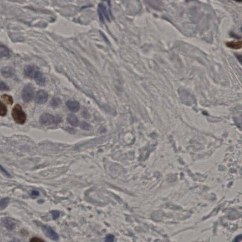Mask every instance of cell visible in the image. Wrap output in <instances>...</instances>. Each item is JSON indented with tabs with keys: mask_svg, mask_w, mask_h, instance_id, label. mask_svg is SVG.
Returning a JSON list of instances; mask_svg holds the SVG:
<instances>
[{
	"mask_svg": "<svg viewBox=\"0 0 242 242\" xmlns=\"http://www.w3.org/2000/svg\"><path fill=\"white\" fill-rule=\"evenodd\" d=\"M12 117L15 122L19 124H23L26 121V114L22 109L21 106L19 104H16L12 109Z\"/></svg>",
	"mask_w": 242,
	"mask_h": 242,
	"instance_id": "cell-1",
	"label": "cell"
},
{
	"mask_svg": "<svg viewBox=\"0 0 242 242\" xmlns=\"http://www.w3.org/2000/svg\"><path fill=\"white\" fill-rule=\"evenodd\" d=\"M98 11L101 22L104 23L105 20L110 21V16H112L110 9L108 10L107 7L104 4L100 3L98 6Z\"/></svg>",
	"mask_w": 242,
	"mask_h": 242,
	"instance_id": "cell-2",
	"label": "cell"
},
{
	"mask_svg": "<svg viewBox=\"0 0 242 242\" xmlns=\"http://www.w3.org/2000/svg\"><path fill=\"white\" fill-rule=\"evenodd\" d=\"M34 94V88L31 84L26 85L22 92V98L25 102L30 101L33 98Z\"/></svg>",
	"mask_w": 242,
	"mask_h": 242,
	"instance_id": "cell-3",
	"label": "cell"
},
{
	"mask_svg": "<svg viewBox=\"0 0 242 242\" xmlns=\"http://www.w3.org/2000/svg\"><path fill=\"white\" fill-rule=\"evenodd\" d=\"M40 69L34 65H28L24 69V74L27 77L31 79H37L41 73Z\"/></svg>",
	"mask_w": 242,
	"mask_h": 242,
	"instance_id": "cell-4",
	"label": "cell"
},
{
	"mask_svg": "<svg viewBox=\"0 0 242 242\" xmlns=\"http://www.w3.org/2000/svg\"><path fill=\"white\" fill-rule=\"evenodd\" d=\"M56 119L55 117L48 113H44L40 117V123L43 125H50L55 123Z\"/></svg>",
	"mask_w": 242,
	"mask_h": 242,
	"instance_id": "cell-5",
	"label": "cell"
},
{
	"mask_svg": "<svg viewBox=\"0 0 242 242\" xmlns=\"http://www.w3.org/2000/svg\"><path fill=\"white\" fill-rule=\"evenodd\" d=\"M42 230L44 233L48 238L54 241H57L59 240V237L58 234L51 227L48 226H42Z\"/></svg>",
	"mask_w": 242,
	"mask_h": 242,
	"instance_id": "cell-6",
	"label": "cell"
},
{
	"mask_svg": "<svg viewBox=\"0 0 242 242\" xmlns=\"http://www.w3.org/2000/svg\"><path fill=\"white\" fill-rule=\"evenodd\" d=\"M48 96L47 92L43 90H40L35 95V102L39 104H44L47 101Z\"/></svg>",
	"mask_w": 242,
	"mask_h": 242,
	"instance_id": "cell-7",
	"label": "cell"
},
{
	"mask_svg": "<svg viewBox=\"0 0 242 242\" xmlns=\"http://www.w3.org/2000/svg\"><path fill=\"white\" fill-rule=\"evenodd\" d=\"M66 105L68 109L72 112H76L80 109V104L76 101H68Z\"/></svg>",
	"mask_w": 242,
	"mask_h": 242,
	"instance_id": "cell-8",
	"label": "cell"
},
{
	"mask_svg": "<svg viewBox=\"0 0 242 242\" xmlns=\"http://www.w3.org/2000/svg\"><path fill=\"white\" fill-rule=\"evenodd\" d=\"M2 223H3L4 226L9 230H12L16 227V223L13 219H10V218H5L4 220H3Z\"/></svg>",
	"mask_w": 242,
	"mask_h": 242,
	"instance_id": "cell-9",
	"label": "cell"
},
{
	"mask_svg": "<svg viewBox=\"0 0 242 242\" xmlns=\"http://www.w3.org/2000/svg\"><path fill=\"white\" fill-rule=\"evenodd\" d=\"M2 74L3 77L8 78L12 77L14 74V71L11 67H6L2 70Z\"/></svg>",
	"mask_w": 242,
	"mask_h": 242,
	"instance_id": "cell-10",
	"label": "cell"
},
{
	"mask_svg": "<svg viewBox=\"0 0 242 242\" xmlns=\"http://www.w3.org/2000/svg\"><path fill=\"white\" fill-rule=\"evenodd\" d=\"M226 45L234 49H239L242 48V43L241 41L227 42L226 43Z\"/></svg>",
	"mask_w": 242,
	"mask_h": 242,
	"instance_id": "cell-11",
	"label": "cell"
},
{
	"mask_svg": "<svg viewBox=\"0 0 242 242\" xmlns=\"http://www.w3.org/2000/svg\"><path fill=\"white\" fill-rule=\"evenodd\" d=\"M10 52L8 48L4 45H0V59L6 57H10Z\"/></svg>",
	"mask_w": 242,
	"mask_h": 242,
	"instance_id": "cell-12",
	"label": "cell"
},
{
	"mask_svg": "<svg viewBox=\"0 0 242 242\" xmlns=\"http://www.w3.org/2000/svg\"><path fill=\"white\" fill-rule=\"evenodd\" d=\"M67 120L72 126H77L79 125V121L78 118L74 114H69L67 117Z\"/></svg>",
	"mask_w": 242,
	"mask_h": 242,
	"instance_id": "cell-13",
	"label": "cell"
},
{
	"mask_svg": "<svg viewBox=\"0 0 242 242\" xmlns=\"http://www.w3.org/2000/svg\"><path fill=\"white\" fill-rule=\"evenodd\" d=\"M10 202L9 198H5L0 200V211L4 210L8 206Z\"/></svg>",
	"mask_w": 242,
	"mask_h": 242,
	"instance_id": "cell-14",
	"label": "cell"
},
{
	"mask_svg": "<svg viewBox=\"0 0 242 242\" xmlns=\"http://www.w3.org/2000/svg\"><path fill=\"white\" fill-rule=\"evenodd\" d=\"M61 100H60L59 98H56V97L53 98L50 102L51 105L53 108H56V107H58L61 104Z\"/></svg>",
	"mask_w": 242,
	"mask_h": 242,
	"instance_id": "cell-15",
	"label": "cell"
},
{
	"mask_svg": "<svg viewBox=\"0 0 242 242\" xmlns=\"http://www.w3.org/2000/svg\"><path fill=\"white\" fill-rule=\"evenodd\" d=\"M2 99L7 104L9 105H12L13 104V99L12 96L4 94L2 95Z\"/></svg>",
	"mask_w": 242,
	"mask_h": 242,
	"instance_id": "cell-16",
	"label": "cell"
},
{
	"mask_svg": "<svg viewBox=\"0 0 242 242\" xmlns=\"http://www.w3.org/2000/svg\"><path fill=\"white\" fill-rule=\"evenodd\" d=\"M7 107L3 103L0 101V115L4 116L7 114Z\"/></svg>",
	"mask_w": 242,
	"mask_h": 242,
	"instance_id": "cell-17",
	"label": "cell"
},
{
	"mask_svg": "<svg viewBox=\"0 0 242 242\" xmlns=\"http://www.w3.org/2000/svg\"><path fill=\"white\" fill-rule=\"evenodd\" d=\"M9 87L8 85L3 81H0V91H9Z\"/></svg>",
	"mask_w": 242,
	"mask_h": 242,
	"instance_id": "cell-18",
	"label": "cell"
},
{
	"mask_svg": "<svg viewBox=\"0 0 242 242\" xmlns=\"http://www.w3.org/2000/svg\"><path fill=\"white\" fill-rule=\"evenodd\" d=\"M51 213L52 215L53 218L54 220L58 219V217H59V215H60V213H59V212L58 211H52V212H51Z\"/></svg>",
	"mask_w": 242,
	"mask_h": 242,
	"instance_id": "cell-19",
	"label": "cell"
},
{
	"mask_svg": "<svg viewBox=\"0 0 242 242\" xmlns=\"http://www.w3.org/2000/svg\"><path fill=\"white\" fill-rule=\"evenodd\" d=\"M81 128L84 129V130H89L91 128V126L87 123L83 122L81 124Z\"/></svg>",
	"mask_w": 242,
	"mask_h": 242,
	"instance_id": "cell-20",
	"label": "cell"
},
{
	"mask_svg": "<svg viewBox=\"0 0 242 242\" xmlns=\"http://www.w3.org/2000/svg\"><path fill=\"white\" fill-rule=\"evenodd\" d=\"M114 237L112 235H108L105 237V241L108 242H113L114 241Z\"/></svg>",
	"mask_w": 242,
	"mask_h": 242,
	"instance_id": "cell-21",
	"label": "cell"
},
{
	"mask_svg": "<svg viewBox=\"0 0 242 242\" xmlns=\"http://www.w3.org/2000/svg\"><path fill=\"white\" fill-rule=\"evenodd\" d=\"M0 169H1V170L3 173L5 174L7 176H8V177H11L10 174H9V173H8V172H7V171H6V170L1 165H0Z\"/></svg>",
	"mask_w": 242,
	"mask_h": 242,
	"instance_id": "cell-22",
	"label": "cell"
},
{
	"mask_svg": "<svg viewBox=\"0 0 242 242\" xmlns=\"http://www.w3.org/2000/svg\"><path fill=\"white\" fill-rule=\"evenodd\" d=\"M39 194H40V193H39V192H38V191H33L32 192L31 195L32 197H37V196H39Z\"/></svg>",
	"mask_w": 242,
	"mask_h": 242,
	"instance_id": "cell-23",
	"label": "cell"
},
{
	"mask_svg": "<svg viewBox=\"0 0 242 242\" xmlns=\"http://www.w3.org/2000/svg\"><path fill=\"white\" fill-rule=\"evenodd\" d=\"M82 116L83 117H84V118H86V119H87V118H89V116H90V114H89L88 113V112L85 111V110L83 111Z\"/></svg>",
	"mask_w": 242,
	"mask_h": 242,
	"instance_id": "cell-24",
	"label": "cell"
},
{
	"mask_svg": "<svg viewBox=\"0 0 242 242\" xmlns=\"http://www.w3.org/2000/svg\"><path fill=\"white\" fill-rule=\"evenodd\" d=\"M30 241L31 242H41V241H43V240L40 239V238H38V237H33L31 239Z\"/></svg>",
	"mask_w": 242,
	"mask_h": 242,
	"instance_id": "cell-25",
	"label": "cell"
},
{
	"mask_svg": "<svg viewBox=\"0 0 242 242\" xmlns=\"http://www.w3.org/2000/svg\"><path fill=\"white\" fill-rule=\"evenodd\" d=\"M235 1L237 2H241L242 1V0H234Z\"/></svg>",
	"mask_w": 242,
	"mask_h": 242,
	"instance_id": "cell-26",
	"label": "cell"
}]
</instances>
